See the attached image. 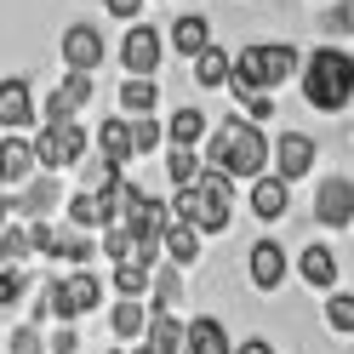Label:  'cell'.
<instances>
[{
    "label": "cell",
    "instance_id": "cell-22",
    "mask_svg": "<svg viewBox=\"0 0 354 354\" xmlns=\"http://www.w3.org/2000/svg\"><path fill=\"white\" fill-rule=\"evenodd\" d=\"M326 331L354 343V292H337V286L326 292Z\"/></svg>",
    "mask_w": 354,
    "mask_h": 354
},
{
    "label": "cell",
    "instance_id": "cell-1",
    "mask_svg": "<svg viewBox=\"0 0 354 354\" xmlns=\"http://www.w3.org/2000/svg\"><path fill=\"white\" fill-rule=\"evenodd\" d=\"M303 103L315 109V115H343L348 97H354V52H343L337 40H326V46H315L303 57Z\"/></svg>",
    "mask_w": 354,
    "mask_h": 354
},
{
    "label": "cell",
    "instance_id": "cell-4",
    "mask_svg": "<svg viewBox=\"0 0 354 354\" xmlns=\"http://www.w3.org/2000/svg\"><path fill=\"white\" fill-rule=\"evenodd\" d=\"M297 69H303V63H297V46H286V40H257V46L234 52L229 86H234V97L246 103L252 92H274V86H286Z\"/></svg>",
    "mask_w": 354,
    "mask_h": 354
},
{
    "label": "cell",
    "instance_id": "cell-42",
    "mask_svg": "<svg viewBox=\"0 0 354 354\" xmlns=\"http://www.w3.org/2000/svg\"><path fill=\"white\" fill-rule=\"evenodd\" d=\"M109 354H115V348H109Z\"/></svg>",
    "mask_w": 354,
    "mask_h": 354
},
{
    "label": "cell",
    "instance_id": "cell-10",
    "mask_svg": "<svg viewBox=\"0 0 354 354\" xmlns=\"http://www.w3.org/2000/svg\"><path fill=\"white\" fill-rule=\"evenodd\" d=\"M160 29H149V24H131L126 40H120V63H126V75H154L160 69Z\"/></svg>",
    "mask_w": 354,
    "mask_h": 354
},
{
    "label": "cell",
    "instance_id": "cell-24",
    "mask_svg": "<svg viewBox=\"0 0 354 354\" xmlns=\"http://www.w3.org/2000/svg\"><path fill=\"white\" fill-rule=\"evenodd\" d=\"M29 166H35V143H24V138L12 131V138L0 143V183H17Z\"/></svg>",
    "mask_w": 354,
    "mask_h": 354
},
{
    "label": "cell",
    "instance_id": "cell-29",
    "mask_svg": "<svg viewBox=\"0 0 354 354\" xmlns=\"http://www.w3.org/2000/svg\"><path fill=\"white\" fill-rule=\"evenodd\" d=\"M115 286H120V297H143L154 286V269H143V263H115Z\"/></svg>",
    "mask_w": 354,
    "mask_h": 354
},
{
    "label": "cell",
    "instance_id": "cell-3",
    "mask_svg": "<svg viewBox=\"0 0 354 354\" xmlns=\"http://www.w3.org/2000/svg\"><path fill=\"white\" fill-rule=\"evenodd\" d=\"M171 217L194 223L201 234H223V229H229V217H234V177H229V171H217V166H201V177H194V183L177 189Z\"/></svg>",
    "mask_w": 354,
    "mask_h": 354
},
{
    "label": "cell",
    "instance_id": "cell-2",
    "mask_svg": "<svg viewBox=\"0 0 354 354\" xmlns=\"http://www.w3.org/2000/svg\"><path fill=\"white\" fill-rule=\"evenodd\" d=\"M269 138H263V126L257 120H246V115H229L223 126L212 131V143H206V166H217V171H229V177H263L269 171Z\"/></svg>",
    "mask_w": 354,
    "mask_h": 354
},
{
    "label": "cell",
    "instance_id": "cell-8",
    "mask_svg": "<svg viewBox=\"0 0 354 354\" xmlns=\"http://www.w3.org/2000/svg\"><path fill=\"white\" fill-rule=\"evenodd\" d=\"M269 160H274V171L286 177V183H297V177H308V171H315L320 143L308 138V131H280V138H274V149H269Z\"/></svg>",
    "mask_w": 354,
    "mask_h": 354
},
{
    "label": "cell",
    "instance_id": "cell-11",
    "mask_svg": "<svg viewBox=\"0 0 354 354\" xmlns=\"http://www.w3.org/2000/svg\"><path fill=\"white\" fill-rule=\"evenodd\" d=\"M103 252L115 257V263H143V269H154V257H160V240H149V234H131L126 223H109Z\"/></svg>",
    "mask_w": 354,
    "mask_h": 354
},
{
    "label": "cell",
    "instance_id": "cell-23",
    "mask_svg": "<svg viewBox=\"0 0 354 354\" xmlns=\"http://www.w3.org/2000/svg\"><path fill=\"white\" fill-rule=\"evenodd\" d=\"M229 63H234V52H223V46H206L201 57H194V86H229Z\"/></svg>",
    "mask_w": 354,
    "mask_h": 354
},
{
    "label": "cell",
    "instance_id": "cell-20",
    "mask_svg": "<svg viewBox=\"0 0 354 354\" xmlns=\"http://www.w3.org/2000/svg\"><path fill=\"white\" fill-rule=\"evenodd\" d=\"M97 154L115 160V166H126L131 154H138V149H131V120H103L97 126Z\"/></svg>",
    "mask_w": 354,
    "mask_h": 354
},
{
    "label": "cell",
    "instance_id": "cell-13",
    "mask_svg": "<svg viewBox=\"0 0 354 354\" xmlns=\"http://www.w3.org/2000/svg\"><path fill=\"white\" fill-rule=\"evenodd\" d=\"M297 280L315 286V292H331V286H337V252H331L326 240L303 246V252H297Z\"/></svg>",
    "mask_w": 354,
    "mask_h": 354
},
{
    "label": "cell",
    "instance_id": "cell-14",
    "mask_svg": "<svg viewBox=\"0 0 354 354\" xmlns=\"http://www.w3.org/2000/svg\"><path fill=\"white\" fill-rule=\"evenodd\" d=\"M63 63H69V69H86V75H92L97 63H103V35H97L92 24H75L69 35H63Z\"/></svg>",
    "mask_w": 354,
    "mask_h": 354
},
{
    "label": "cell",
    "instance_id": "cell-17",
    "mask_svg": "<svg viewBox=\"0 0 354 354\" xmlns=\"http://www.w3.org/2000/svg\"><path fill=\"white\" fill-rule=\"evenodd\" d=\"M149 348H160V354H183V337H189V326L171 315V308H149Z\"/></svg>",
    "mask_w": 354,
    "mask_h": 354
},
{
    "label": "cell",
    "instance_id": "cell-41",
    "mask_svg": "<svg viewBox=\"0 0 354 354\" xmlns=\"http://www.w3.org/2000/svg\"><path fill=\"white\" fill-rule=\"evenodd\" d=\"M138 354H160V348H149V343H143V348H138Z\"/></svg>",
    "mask_w": 354,
    "mask_h": 354
},
{
    "label": "cell",
    "instance_id": "cell-30",
    "mask_svg": "<svg viewBox=\"0 0 354 354\" xmlns=\"http://www.w3.org/2000/svg\"><path fill=\"white\" fill-rule=\"evenodd\" d=\"M166 177H171L177 189H183V183H194V177H201V154H194V149H177V143H171V154H166Z\"/></svg>",
    "mask_w": 354,
    "mask_h": 354
},
{
    "label": "cell",
    "instance_id": "cell-27",
    "mask_svg": "<svg viewBox=\"0 0 354 354\" xmlns=\"http://www.w3.org/2000/svg\"><path fill=\"white\" fill-rule=\"evenodd\" d=\"M320 35H326V40H348V35H354V0H326Z\"/></svg>",
    "mask_w": 354,
    "mask_h": 354
},
{
    "label": "cell",
    "instance_id": "cell-33",
    "mask_svg": "<svg viewBox=\"0 0 354 354\" xmlns=\"http://www.w3.org/2000/svg\"><path fill=\"white\" fill-rule=\"evenodd\" d=\"M131 149H138V154H154V149H160V120H154V115H138V120H131Z\"/></svg>",
    "mask_w": 354,
    "mask_h": 354
},
{
    "label": "cell",
    "instance_id": "cell-5",
    "mask_svg": "<svg viewBox=\"0 0 354 354\" xmlns=\"http://www.w3.org/2000/svg\"><path fill=\"white\" fill-rule=\"evenodd\" d=\"M97 303H103V280H97V274H86V269H75V274H63V280L46 286V297H40V315L80 320V315H92Z\"/></svg>",
    "mask_w": 354,
    "mask_h": 354
},
{
    "label": "cell",
    "instance_id": "cell-39",
    "mask_svg": "<svg viewBox=\"0 0 354 354\" xmlns=\"http://www.w3.org/2000/svg\"><path fill=\"white\" fill-rule=\"evenodd\" d=\"M57 354H75V331H57V343H52Z\"/></svg>",
    "mask_w": 354,
    "mask_h": 354
},
{
    "label": "cell",
    "instance_id": "cell-26",
    "mask_svg": "<svg viewBox=\"0 0 354 354\" xmlns=\"http://www.w3.org/2000/svg\"><path fill=\"white\" fill-rule=\"evenodd\" d=\"M166 138H171L177 149H194V143L206 138V115H201V109H177V115L166 120Z\"/></svg>",
    "mask_w": 354,
    "mask_h": 354
},
{
    "label": "cell",
    "instance_id": "cell-15",
    "mask_svg": "<svg viewBox=\"0 0 354 354\" xmlns=\"http://www.w3.org/2000/svg\"><path fill=\"white\" fill-rule=\"evenodd\" d=\"M29 120H35L29 86H24V80H0V126H6V131H24Z\"/></svg>",
    "mask_w": 354,
    "mask_h": 354
},
{
    "label": "cell",
    "instance_id": "cell-37",
    "mask_svg": "<svg viewBox=\"0 0 354 354\" xmlns=\"http://www.w3.org/2000/svg\"><path fill=\"white\" fill-rule=\"evenodd\" d=\"M103 6L115 12V17H138V12H143V0H103Z\"/></svg>",
    "mask_w": 354,
    "mask_h": 354
},
{
    "label": "cell",
    "instance_id": "cell-35",
    "mask_svg": "<svg viewBox=\"0 0 354 354\" xmlns=\"http://www.w3.org/2000/svg\"><path fill=\"white\" fill-rule=\"evenodd\" d=\"M12 354H40V331L35 326H17L12 331Z\"/></svg>",
    "mask_w": 354,
    "mask_h": 354
},
{
    "label": "cell",
    "instance_id": "cell-18",
    "mask_svg": "<svg viewBox=\"0 0 354 354\" xmlns=\"http://www.w3.org/2000/svg\"><path fill=\"white\" fill-rule=\"evenodd\" d=\"M206 46H212V24H206L201 12H183V17L171 24V52H183V57H201Z\"/></svg>",
    "mask_w": 354,
    "mask_h": 354
},
{
    "label": "cell",
    "instance_id": "cell-36",
    "mask_svg": "<svg viewBox=\"0 0 354 354\" xmlns=\"http://www.w3.org/2000/svg\"><path fill=\"white\" fill-rule=\"evenodd\" d=\"M240 109H246V120H269V115H274V97H263V92H252V97L240 103Z\"/></svg>",
    "mask_w": 354,
    "mask_h": 354
},
{
    "label": "cell",
    "instance_id": "cell-40",
    "mask_svg": "<svg viewBox=\"0 0 354 354\" xmlns=\"http://www.w3.org/2000/svg\"><path fill=\"white\" fill-rule=\"evenodd\" d=\"M0 229H6V189H0Z\"/></svg>",
    "mask_w": 354,
    "mask_h": 354
},
{
    "label": "cell",
    "instance_id": "cell-32",
    "mask_svg": "<svg viewBox=\"0 0 354 354\" xmlns=\"http://www.w3.org/2000/svg\"><path fill=\"white\" fill-rule=\"evenodd\" d=\"M29 252H35V234L29 229H12V223L0 229V263H17V257H29Z\"/></svg>",
    "mask_w": 354,
    "mask_h": 354
},
{
    "label": "cell",
    "instance_id": "cell-21",
    "mask_svg": "<svg viewBox=\"0 0 354 354\" xmlns=\"http://www.w3.org/2000/svg\"><path fill=\"white\" fill-rule=\"evenodd\" d=\"M154 103H160V86H154V75H131L126 86H120V109L131 120L138 115H154Z\"/></svg>",
    "mask_w": 354,
    "mask_h": 354
},
{
    "label": "cell",
    "instance_id": "cell-12",
    "mask_svg": "<svg viewBox=\"0 0 354 354\" xmlns=\"http://www.w3.org/2000/svg\"><path fill=\"white\" fill-rule=\"evenodd\" d=\"M286 206H292V183H286L280 171L252 177V212L263 217V223H280V217H286Z\"/></svg>",
    "mask_w": 354,
    "mask_h": 354
},
{
    "label": "cell",
    "instance_id": "cell-9",
    "mask_svg": "<svg viewBox=\"0 0 354 354\" xmlns=\"http://www.w3.org/2000/svg\"><path fill=\"white\" fill-rule=\"evenodd\" d=\"M246 269H252V286H257V292H280L286 274H292V257H286L280 240L263 234L257 246H252V257H246Z\"/></svg>",
    "mask_w": 354,
    "mask_h": 354
},
{
    "label": "cell",
    "instance_id": "cell-28",
    "mask_svg": "<svg viewBox=\"0 0 354 354\" xmlns=\"http://www.w3.org/2000/svg\"><path fill=\"white\" fill-rule=\"evenodd\" d=\"M149 308H171L177 297H183V274H177V263H166V269H154V286H149Z\"/></svg>",
    "mask_w": 354,
    "mask_h": 354
},
{
    "label": "cell",
    "instance_id": "cell-16",
    "mask_svg": "<svg viewBox=\"0 0 354 354\" xmlns=\"http://www.w3.org/2000/svg\"><path fill=\"white\" fill-rule=\"evenodd\" d=\"M183 354H234V343H229V331H223V320H212V315H201V320H189V337H183Z\"/></svg>",
    "mask_w": 354,
    "mask_h": 354
},
{
    "label": "cell",
    "instance_id": "cell-38",
    "mask_svg": "<svg viewBox=\"0 0 354 354\" xmlns=\"http://www.w3.org/2000/svg\"><path fill=\"white\" fill-rule=\"evenodd\" d=\"M234 354H274V343H263V337H252V343H240Z\"/></svg>",
    "mask_w": 354,
    "mask_h": 354
},
{
    "label": "cell",
    "instance_id": "cell-7",
    "mask_svg": "<svg viewBox=\"0 0 354 354\" xmlns=\"http://www.w3.org/2000/svg\"><path fill=\"white\" fill-rule=\"evenodd\" d=\"M315 223L320 229H348L354 223V177H343V171L320 177V189H315Z\"/></svg>",
    "mask_w": 354,
    "mask_h": 354
},
{
    "label": "cell",
    "instance_id": "cell-19",
    "mask_svg": "<svg viewBox=\"0 0 354 354\" xmlns=\"http://www.w3.org/2000/svg\"><path fill=\"white\" fill-rule=\"evenodd\" d=\"M160 246H166V257L177 263V269H183V263H194V257H201V229H194V223H183V217H171V223H166V234H160Z\"/></svg>",
    "mask_w": 354,
    "mask_h": 354
},
{
    "label": "cell",
    "instance_id": "cell-34",
    "mask_svg": "<svg viewBox=\"0 0 354 354\" xmlns=\"http://www.w3.org/2000/svg\"><path fill=\"white\" fill-rule=\"evenodd\" d=\"M24 286H29L24 269H0V308H12L17 297H24Z\"/></svg>",
    "mask_w": 354,
    "mask_h": 354
},
{
    "label": "cell",
    "instance_id": "cell-31",
    "mask_svg": "<svg viewBox=\"0 0 354 354\" xmlns=\"http://www.w3.org/2000/svg\"><path fill=\"white\" fill-rule=\"evenodd\" d=\"M17 206H24L29 217H46V212L57 206V177H40V183H29V194H24Z\"/></svg>",
    "mask_w": 354,
    "mask_h": 354
},
{
    "label": "cell",
    "instance_id": "cell-6",
    "mask_svg": "<svg viewBox=\"0 0 354 354\" xmlns=\"http://www.w3.org/2000/svg\"><path fill=\"white\" fill-rule=\"evenodd\" d=\"M80 154H86V131L75 120H46V131H40V143H35V160L46 171H63V166H75Z\"/></svg>",
    "mask_w": 354,
    "mask_h": 354
},
{
    "label": "cell",
    "instance_id": "cell-25",
    "mask_svg": "<svg viewBox=\"0 0 354 354\" xmlns=\"http://www.w3.org/2000/svg\"><path fill=\"white\" fill-rule=\"evenodd\" d=\"M109 331H115V337H143V331H149V308L138 297H120L115 315H109Z\"/></svg>",
    "mask_w": 354,
    "mask_h": 354
}]
</instances>
